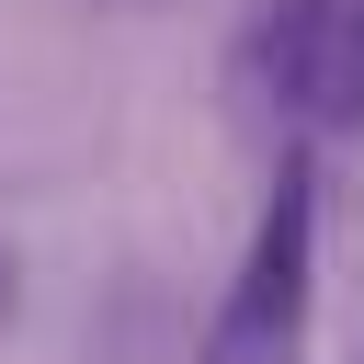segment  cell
Masks as SVG:
<instances>
[{"label":"cell","instance_id":"277c9868","mask_svg":"<svg viewBox=\"0 0 364 364\" xmlns=\"http://www.w3.org/2000/svg\"><path fill=\"white\" fill-rule=\"evenodd\" d=\"M353 364H364V353H353Z\"/></svg>","mask_w":364,"mask_h":364},{"label":"cell","instance_id":"3957f363","mask_svg":"<svg viewBox=\"0 0 364 364\" xmlns=\"http://www.w3.org/2000/svg\"><path fill=\"white\" fill-rule=\"evenodd\" d=\"M11 296H23V284H11V250H0V318H11Z\"/></svg>","mask_w":364,"mask_h":364},{"label":"cell","instance_id":"6da1fadb","mask_svg":"<svg viewBox=\"0 0 364 364\" xmlns=\"http://www.w3.org/2000/svg\"><path fill=\"white\" fill-rule=\"evenodd\" d=\"M228 91L284 148L364 136V0H262L228 46Z\"/></svg>","mask_w":364,"mask_h":364},{"label":"cell","instance_id":"7a4b0ae2","mask_svg":"<svg viewBox=\"0 0 364 364\" xmlns=\"http://www.w3.org/2000/svg\"><path fill=\"white\" fill-rule=\"evenodd\" d=\"M307 330H318V148H284L239 239V273L205 307L193 364H307Z\"/></svg>","mask_w":364,"mask_h":364}]
</instances>
